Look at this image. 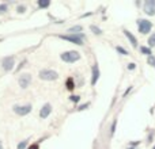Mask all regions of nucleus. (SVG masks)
I'll return each instance as SVG.
<instances>
[{"mask_svg":"<svg viewBox=\"0 0 155 149\" xmlns=\"http://www.w3.org/2000/svg\"><path fill=\"white\" fill-rule=\"evenodd\" d=\"M137 27H139V33L142 34H148L153 29V23L147 19H137Z\"/></svg>","mask_w":155,"mask_h":149,"instance_id":"obj_4","label":"nucleus"},{"mask_svg":"<svg viewBox=\"0 0 155 149\" xmlns=\"http://www.w3.org/2000/svg\"><path fill=\"white\" fill-rule=\"evenodd\" d=\"M88 106H90V104H88V103H86V104H82V106H80V107H79V109H78V110H86V109H87Z\"/></svg>","mask_w":155,"mask_h":149,"instance_id":"obj_25","label":"nucleus"},{"mask_svg":"<svg viewBox=\"0 0 155 149\" xmlns=\"http://www.w3.org/2000/svg\"><path fill=\"white\" fill-rule=\"evenodd\" d=\"M8 10V5L7 4H0V15H3V14H5Z\"/></svg>","mask_w":155,"mask_h":149,"instance_id":"obj_18","label":"nucleus"},{"mask_svg":"<svg viewBox=\"0 0 155 149\" xmlns=\"http://www.w3.org/2000/svg\"><path fill=\"white\" fill-rule=\"evenodd\" d=\"M129 149H132V148H129Z\"/></svg>","mask_w":155,"mask_h":149,"instance_id":"obj_29","label":"nucleus"},{"mask_svg":"<svg viewBox=\"0 0 155 149\" xmlns=\"http://www.w3.org/2000/svg\"><path fill=\"white\" fill-rule=\"evenodd\" d=\"M70 99H71V102H74V103H78V102H79V99H80V96L72 95V96H70Z\"/></svg>","mask_w":155,"mask_h":149,"instance_id":"obj_22","label":"nucleus"},{"mask_svg":"<svg viewBox=\"0 0 155 149\" xmlns=\"http://www.w3.org/2000/svg\"><path fill=\"white\" fill-rule=\"evenodd\" d=\"M38 76H40L41 80H45V81H52V80L59 79L57 72H54V71H52V69H42L38 73Z\"/></svg>","mask_w":155,"mask_h":149,"instance_id":"obj_3","label":"nucleus"},{"mask_svg":"<svg viewBox=\"0 0 155 149\" xmlns=\"http://www.w3.org/2000/svg\"><path fill=\"white\" fill-rule=\"evenodd\" d=\"M143 10L147 15L154 16L155 15V0H146L143 4Z\"/></svg>","mask_w":155,"mask_h":149,"instance_id":"obj_5","label":"nucleus"},{"mask_svg":"<svg viewBox=\"0 0 155 149\" xmlns=\"http://www.w3.org/2000/svg\"><path fill=\"white\" fill-rule=\"evenodd\" d=\"M116 123H117V121H114V122H113V125H112V130H110V133H114V129H116Z\"/></svg>","mask_w":155,"mask_h":149,"instance_id":"obj_27","label":"nucleus"},{"mask_svg":"<svg viewBox=\"0 0 155 149\" xmlns=\"http://www.w3.org/2000/svg\"><path fill=\"white\" fill-rule=\"evenodd\" d=\"M49 4H51V2H42V0H40V2H38V5H40L41 8H46V7H49Z\"/></svg>","mask_w":155,"mask_h":149,"instance_id":"obj_19","label":"nucleus"},{"mask_svg":"<svg viewBox=\"0 0 155 149\" xmlns=\"http://www.w3.org/2000/svg\"><path fill=\"white\" fill-rule=\"evenodd\" d=\"M2 65H3V69L10 72V71L14 69V65H15V59L12 56L11 57H5L4 60L2 61Z\"/></svg>","mask_w":155,"mask_h":149,"instance_id":"obj_7","label":"nucleus"},{"mask_svg":"<svg viewBox=\"0 0 155 149\" xmlns=\"http://www.w3.org/2000/svg\"><path fill=\"white\" fill-rule=\"evenodd\" d=\"M98 79H99V68H98V64H94L93 65V76H91V84L95 85Z\"/></svg>","mask_w":155,"mask_h":149,"instance_id":"obj_10","label":"nucleus"},{"mask_svg":"<svg viewBox=\"0 0 155 149\" xmlns=\"http://www.w3.org/2000/svg\"><path fill=\"white\" fill-rule=\"evenodd\" d=\"M154 149H155V147H154Z\"/></svg>","mask_w":155,"mask_h":149,"instance_id":"obj_30","label":"nucleus"},{"mask_svg":"<svg viewBox=\"0 0 155 149\" xmlns=\"http://www.w3.org/2000/svg\"><path fill=\"white\" fill-rule=\"evenodd\" d=\"M124 34H125V37L128 38L129 41H131L132 46H134V48H136V46H137V40H136V37H135V35L132 34L131 31H128V30H124Z\"/></svg>","mask_w":155,"mask_h":149,"instance_id":"obj_11","label":"nucleus"},{"mask_svg":"<svg viewBox=\"0 0 155 149\" xmlns=\"http://www.w3.org/2000/svg\"><path fill=\"white\" fill-rule=\"evenodd\" d=\"M82 30H83L82 26H74V27H71V29H68V33H70V34H80Z\"/></svg>","mask_w":155,"mask_h":149,"instance_id":"obj_12","label":"nucleus"},{"mask_svg":"<svg viewBox=\"0 0 155 149\" xmlns=\"http://www.w3.org/2000/svg\"><path fill=\"white\" fill-rule=\"evenodd\" d=\"M90 30L94 33V34H97V35H101V34H102V30L99 29V27L94 26V24H93V26H90Z\"/></svg>","mask_w":155,"mask_h":149,"instance_id":"obj_14","label":"nucleus"},{"mask_svg":"<svg viewBox=\"0 0 155 149\" xmlns=\"http://www.w3.org/2000/svg\"><path fill=\"white\" fill-rule=\"evenodd\" d=\"M61 40L70 41V42L75 43V45H83V38H84V34H65V35H59Z\"/></svg>","mask_w":155,"mask_h":149,"instance_id":"obj_2","label":"nucleus"},{"mask_svg":"<svg viewBox=\"0 0 155 149\" xmlns=\"http://www.w3.org/2000/svg\"><path fill=\"white\" fill-rule=\"evenodd\" d=\"M61 60L64 62H68V64H72V62H76L78 60L80 59V53L79 52H75V50H68V52H64L61 53Z\"/></svg>","mask_w":155,"mask_h":149,"instance_id":"obj_1","label":"nucleus"},{"mask_svg":"<svg viewBox=\"0 0 155 149\" xmlns=\"http://www.w3.org/2000/svg\"><path fill=\"white\" fill-rule=\"evenodd\" d=\"M51 113H52V106L49 103H46V104H44L42 109L40 110V117L42 118V119H45V118L49 117V114H51Z\"/></svg>","mask_w":155,"mask_h":149,"instance_id":"obj_9","label":"nucleus"},{"mask_svg":"<svg viewBox=\"0 0 155 149\" xmlns=\"http://www.w3.org/2000/svg\"><path fill=\"white\" fill-rule=\"evenodd\" d=\"M12 109L18 115L23 117V115H27L30 111H31V104H25V106H18V104H16V106H14Z\"/></svg>","mask_w":155,"mask_h":149,"instance_id":"obj_6","label":"nucleus"},{"mask_svg":"<svg viewBox=\"0 0 155 149\" xmlns=\"http://www.w3.org/2000/svg\"><path fill=\"white\" fill-rule=\"evenodd\" d=\"M19 87L21 88H27L30 85V83H31V74H29V73H23V74H21V77H19Z\"/></svg>","mask_w":155,"mask_h":149,"instance_id":"obj_8","label":"nucleus"},{"mask_svg":"<svg viewBox=\"0 0 155 149\" xmlns=\"http://www.w3.org/2000/svg\"><path fill=\"white\" fill-rule=\"evenodd\" d=\"M116 50H117L118 53L124 54V56H127V54H128V52H127V50H125V49H124V48H121V46H117V48H116Z\"/></svg>","mask_w":155,"mask_h":149,"instance_id":"obj_20","label":"nucleus"},{"mask_svg":"<svg viewBox=\"0 0 155 149\" xmlns=\"http://www.w3.org/2000/svg\"><path fill=\"white\" fill-rule=\"evenodd\" d=\"M27 149H40V145H38V144H33L31 147H29Z\"/></svg>","mask_w":155,"mask_h":149,"instance_id":"obj_26","label":"nucleus"},{"mask_svg":"<svg viewBox=\"0 0 155 149\" xmlns=\"http://www.w3.org/2000/svg\"><path fill=\"white\" fill-rule=\"evenodd\" d=\"M147 62H148V65H151L153 68H155V57L153 56V54L147 57Z\"/></svg>","mask_w":155,"mask_h":149,"instance_id":"obj_16","label":"nucleus"},{"mask_svg":"<svg viewBox=\"0 0 155 149\" xmlns=\"http://www.w3.org/2000/svg\"><path fill=\"white\" fill-rule=\"evenodd\" d=\"M26 145H27V140H26V141L19 142L18 147H16V149H25V148H26Z\"/></svg>","mask_w":155,"mask_h":149,"instance_id":"obj_21","label":"nucleus"},{"mask_svg":"<svg viewBox=\"0 0 155 149\" xmlns=\"http://www.w3.org/2000/svg\"><path fill=\"white\" fill-rule=\"evenodd\" d=\"M25 10H26V5H19V7L16 8V11H18L19 14H23V12H25Z\"/></svg>","mask_w":155,"mask_h":149,"instance_id":"obj_23","label":"nucleus"},{"mask_svg":"<svg viewBox=\"0 0 155 149\" xmlns=\"http://www.w3.org/2000/svg\"><path fill=\"white\" fill-rule=\"evenodd\" d=\"M148 46L150 48H154L155 46V34L150 35V38H148Z\"/></svg>","mask_w":155,"mask_h":149,"instance_id":"obj_17","label":"nucleus"},{"mask_svg":"<svg viewBox=\"0 0 155 149\" xmlns=\"http://www.w3.org/2000/svg\"><path fill=\"white\" fill-rule=\"evenodd\" d=\"M140 52H142L143 54H147V56H151V49L150 48H147V46H142V48H140Z\"/></svg>","mask_w":155,"mask_h":149,"instance_id":"obj_15","label":"nucleus"},{"mask_svg":"<svg viewBox=\"0 0 155 149\" xmlns=\"http://www.w3.org/2000/svg\"><path fill=\"white\" fill-rule=\"evenodd\" d=\"M135 68H136V65H135V64H134V62H131V64H128V69H129V71L135 69Z\"/></svg>","mask_w":155,"mask_h":149,"instance_id":"obj_24","label":"nucleus"},{"mask_svg":"<svg viewBox=\"0 0 155 149\" xmlns=\"http://www.w3.org/2000/svg\"><path fill=\"white\" fill-rule=\"evenodd\" d=\"M65 85H67V90L72 91L74 88H75V83H74V79L72 77H68L67 79V83H65Z\"/></svg>","mask_w":155,"mask_h":149,"instance_id":"obj_13","label":"nucleus"},{"mask_svg":"<svg viewBox=\"0 0 155 149\" xmlns=\"http://www.w3.org/2000/svg\"><path fill=\"white\" fill-rule=\"evenodd\" d=\"M0 149H3V145H2V142H0Z\"/></svg>","mask_w":155,"mask_h":149,"instance_id":"obj_28","label":"nucleus"}]
</instances>
